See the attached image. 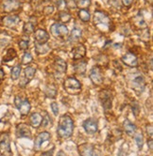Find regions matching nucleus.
<instances>
[{"label": "nucleus", "mask_w": 153, "mask_h": 156, "mask_svg": "<svg viewBox=\"0 0 153 156\" xmlns=\"http://www.w3.org/2000/svg\"><path fill=\"white\" fill-rule=\"evenodd\" d=\"M74 132V121L69 115H63L60 118L57 128V135L60 138L66 139L71 137Z\"/></svg>", "instance_id": "1"}, {"label": "nucleus", "mask_w": 153, "mask_h": 156, "mask_svg": "<svg viewBox=\"0 0 153 156\" xmlns=\"http://www.w3.org/2000/svg\"><path fill=\"white\" fill-rule=\"evenodd\" d=\"M94 25L102 33H108L113 30L111 18L109 17V15L106 12H101V10H96V12H95Z\"/></svg>", "instance_id": "2"}, {"label": "nucleus", "mask_w": 153, "mask_h": 156, "mask_svg": "<svg viewBox=\"0 0 153 156\" xmlns=\"http://www.w3.org/2000/svg\"><path fill=\"white\" fill-rule=\"evenodd\" d=\"M64 90L70 94H78L81 90V84L76 78L70 76L65 79L63 83Z\"/></svg>", "instance_id": "3"}, {"label": "nucleus", "mask_w": 153, "mask_h": 156, "mask_svg": "<svg viewBox=\"0 0 153 156\" xmlns=\"http://www.w3.org/2000/svg\"><path fill=\"white\" fill-rule=\"evenodd\" d=\"M14 104L22 116L28 115L29 111L31 109V105L27 98H22L21 96L17 95L15 96V99H14Z\"/></svg>", "instance_id": "4"}, {"label": "nucleus", "mask_w": 153, "mask_h": 156, "mask_svg": "<svg viewBox=\"0 0 153 156\" xmlns=\"http://www.w3.org/2000/svg\"><path fill=\"white\" fill-rule=\"evenodd\" d=\"M50 31H51L52 36H54L55 38H58V39H64L69 34V30H68L67 27L63 24H60V23L53 24L50 27Z\"/></svg>", "instance_id": "5"}, {"label": "nucleus", "mask_w": 153, "mask_h": 156, "mask_svg": "<svg viewBox=\"0 0 153 156\" xmlns=\"http://www.w3.org/2000/svg\"><path fill=\"white\" fill-rule=\"evenodd\" d=\"M0 153L3 155H12L10 150V140L7 133H3L0 135Z\"/></svg>", "instance_id": "6"}, {"label": "nucleus", "mask_w": 153, "mask_h": 156, "mask_svg": "<svg viewBox=\"0 0 153 156\" xmlns=\"http://www.w3.org/2000/svg\"><path fill=\"white\" fill-rule=\"evenodd\" d=\"M99 100L101 102V105L105 111H109L112 109V104H113V94L110 90H101L99 93Z\"/></svg>", "instance_id": "7"}, {"label": "nucleus", "mask_w": 153, "mask_h": 156, "mask_svg": "<svg viewBox=\"0 0 153 156\" xmlns=\"http://www.w3.org/2000/svg\"><path fill=\"white\" fill-rule=\"evenodd\" d=\"M89 77H90L91 81L93 82V84L95 86L102 85V83L104 81L101 69L98 66H95L91 69V71L89 73Z\"/></svg>", "instance_id": "8"}, {"label": "nucleus", "mask_w": 153, "mask_h": 156, "mask_svg": "<svg viewBox=\"0 0 153 156\" xmlns=\"http://www.w3.org/2000/svg\"><path fill=\"white\" fill-rule=\"evenodd\" d=\"M21 0H4L2 2L3 10L5 12H13L21 8Z\"/></svg>", "instance_id": "9"}, {"label": "nucleus", "mask_w": 153, "mask_h": 156, "mask_svg": "<svg viewBox=\"0 0 153 156\" xmlns=\"http://www.w3.org/2000/svg\"><path fill=\"white\" fill-rule=\"evenodd\" d=\"M35 73H36V68H34V67H27V68L24 70V77L23 79H22L19 83V86L21 87H26L30 80L33 79V77L35 75Z\"/></svg>", "instance_id": "10"}, {"label": "nucleus", "mask_w": 153, "mask_h": 156, "mask_svg": "<svg viewBox=\"0 0 153 156\" xmlns=\"http://www.w3.org/2000/svg\"><path fill=\"white\" fill-rule=\"evenodd\" d=\"M146 81L143 76L137 75L132 79V88L137 94L142 93L146 88Z\"/></svg>", "instance_id": "11"}, {"label": "nucleus", "mask_w": 153, "mask_h": 156, "mask_svg": "<svg viewBox=\"0 0 153 156\" xmlns=\"http://www.w3.org/2000/svg\"><path fill=\"white\" fill-rule=\"evenodd\" d=\"M83 128L87 133H89V135H94V133H95L97 132V128H98L97 121L93 118L87 119L83 122Z\"/></svg>", "instance_id": "12"}, {"label": "nucleus", "mask_w": 153, "mask_h": 156, "mask_svg": "<svg viewBox=\"0 0 153 156\" xmlns=\"http://www.w3.org/2000/svg\"><path fill=\"white\" fill-rule=\"evenodd\" d=\"M121 60L122 62L128 66V67H130V68H133V67H137L138 66V59H137V57L132 52H128L126 53L123 57L121 58Z\"/></svg>", "instance_id": "13"}, {"label": "nucleus", "mask_w": 153, "mask_h": 156, "mask_svg": "<svg viewBox=\"0 0 153 156\" xmlns=\"http://www.w3.org/2000/svg\"><path fill=\"white\" fill-rule=\"evenodd\" d=\"M20 23V17L18 15H7L2 18V24L6 27L13 28Z\"/></svg>", "instance_id": "14"}, {"label": "nucleus", "mask_w": 153, "mask_h": 156, "mask_svg": "<svg viewBox=\"0 0 153 156\" xmlns=\"http://www.w3.org/2000/svg\"><path fill=\"white\" fill-rule=\"evenodd\" d=\"M16 136L18 138H23V137H31V131L29 127L25 123H20L16 126Z\"/></svg>", "instance_id": "15"}, {"label": "nucleus", "mask_w": 153, "mask_h": 156, "mask_svg": "<svg viewBox=\"0 0 153 156\" xmlns=\"http://www.w3.org/2000/svg\"><path fill=\"white\" fill-rule=\"evenodd\" d=\"M51 137V135L48 133V132H42L41 133H39V135L37 136L35 141H34V148L38 151L40 150V148L42 147V145L48 141Z\"/></svg>", "instance_id": "16"}, {"label": "nucleus", "mask_w": 153, "mask_h": 156, "mask_svg": "<svg viewBox=\"0 0 153 156\" xmlns=\"http://www.w3.org/2000/svg\"><path fill=\"white\" fill-rule=\"evenodd\" d=\"M86 55V47L83 44H79L72 49V57L75 60L81 59Z\"/></svg>", "instance_id": "17"}, {"label": "nucleus", "mask_w": 153, "mask_h": 156, "mask_svg": "<svg viewBox=\"0 0 153 156\" xmlns=\"http://www.w3.org/2000/svg\"><path fill=\"white\" fill-rule=\"evenodd\" d=\"M78 151L80 155L83 156H92L94 155V151H95V147L93 146L92 144H88V143H84L81 144L78 147Z\"/></svg>", "instance_id": "18"}, {"label": "nucleus", "mask_w": 153, "mask_h": 156, "mask_svg": "<svg viewBox=\"0 0 153 156\" xmlns=\"http://www.w3.org/2000/svg\"><path fill=\"white\" fill-rule=\"evenodd\" d=\"M34 39L38 43H46L49 40V34L45 29H37L34 32Z\"/></svg>", "instance_id": "19"}, {"label": "nucleus", "mask_w": 153, "mask_h": 156, "mask_svg": "<svg viewBox=\"0 0 153 156\" xmlns=\"http://www.w3.org/2000/svg\"><path fill=\"white\" fill-rule=\"evenodd\" d=\"M54 68L60 73H65L67 71V63L61 58H56L54 60Z\"/></svg>", "instance_id": "20"}, {"label": "nucleus", "mask_w": 153, "mask_h": 156, "mask_svg": "<svg viewBox=\"0 0 153 156\" xmlns=\"http://www.w3.org/2000/svg\"><path fill=\"white\" fill-rule=\"evenodd\" d=\"M42 119H43V117L40 113H33V114H31L30 116V125L37 129L41 126V123H42Z\"/></svg>", "instance_id": "21"}, {"label": "nucleus", "mask_w": 153, "mask_h": 156, "mask_svg": "<svg viewBox=\"0 0 153 156\" xmlns=\"http://www.w3.org/2000/svg\"><path fill=\"white\" fill-rule=\"evenodd\" d=\"M132 21H133V26H134L136 28H138V29H144V28H146V27H147V23H146L145 19L143 18V16H142L141 14L136 15V16L132 19Z\"/></svg>", "instance_id": "22"}, {"label": "nucleus", "mask_w": 153, "mask_h": 156, "mask_svg": "<svg viewBox=\"0 0 153 156\" xmlns=\"http://www.w3.org/2000/svg\"><path fill=\"white\" fill-rule=\"evenodd\" d=\"M86 68H87V62L86 61L80 60L79 62L75 63V65H74V70L78 74L83 75L86 73Z\"/></svg>", "instance_id": "23"}, {"label": "nucleus", "mask_w": 153, "mask_h": 156, "mask_svg": "<svg viewBox=\"0 0 153 156\" xmlns=\"http://www.w3.org/2000/svg\"><path fill=\"white\" fill-rule=\"evenodd\" d=\"M124 130H125V132L128 133L129 136H133L134 133H136V130H137V128H136V126L133 124V123H132L129 119H126L125 121H124Z\"/></svg>", "instance_id": "24"}, {"label": "nucleus", "mask_w": 153, "mask_h": 156, "mask_svg": "<svg viewBox=\"0 0 153 156\" xmlns=\"http://www.w3.org/2000/svg\"><path fill=\"white\" fill-rule=\"evenodd\" d=\"M49 46L48 44L46 43H35V51L38 55H43V54H47L49 51Z\"/></svg>", "instance_id": "25"}, {"label": "nucleus", "mask_w": 153, "mask_h": 156, "mask_svg": "<svg viewBox=\"0 0 153 156\" xmlns=\"http://www.w3.org/2000/svg\"><path fill=\"white\" fill-rule=\"evenodd\" d=\"M17 57V53L13 48H9L7 50L5 55L3 57V62H9V61H12L15 58Z\"/></svg>", "instance_id": "26"}, {"label": "nucleus", "mask_w": 153, "mask_h": 156, "mask_svg": "<svg viewBox=\"0 0 153 156\" xmlns=\"http://www.w3.org/2000/svg\"><path fill=\"white\" fill-rule=\"evenodd\" d=\"M78 15H79V18L82 22H84V23H86V22H89L90 18H91V14L89 12V10L86 9H80L79 10V12H78Z\"/></svg>", "instance_id": "27"}, {"label": "nucleus", "mask_w": 153, "mask_h": 156, "mask_svg": "<svg viewBox=\"0 0 153 156\" xmlns=\"http://www.w3.org/2000/svg\"><path fill=\"white\" fill-rule=\"evenodd\" d=\"M57 88L54 85H48L46 88V95L47 98L54 99L57 96Z\"/></svg>", "instance_id": "28"}, {"label": "nucleus", "mask_w": 153, "mask_h": 156, "mask_svg": "<svg viewBox=\"0 0 153 156\" xmlns=\"http://www.w3.org/2000/svg\"><path fill=\"white\" fill-rule=\"evenodd\" d=\"M81 36H82V31H81V29L76 27L71 32L70 41H79L81 38Z\"/></svg>", "instance_id": "29"}, {"label": "nucleus", "mask_w": 153, "mask_h": 156, "mask_svg": "<svg viewBox=\"0 0 153 156\" xmlns=\"http://www.w3.org/2000/svg\"><path fill=\"white\" fill-rule=\"evenodd\" d=\"M23 30H24L25 34L29 35V34H31V33H33L35 31V26H34V24H32L31 22H28V23L24 24Z\"/></svg>", "instance_id": "30"}, {"label": "nucleus", "mask_w": 153, "mask_h": 156, "mask_svg": "<svg viewBox=\"0 0 153 156\" xmlns=\"http://www.w3.org/2000/svg\"><path fill=\"white\" fill-rule=\"evenodd\" d=\"M20 73H21V66L15 65L12 69V72H10V77H12L13 80H17L20 76Z\"/></svg>", "instance_id": "31"}, {"label": "nucleus", "mask_w": 153, "mask_h": 156, "mask_svg": "<svg viewBox=\"0 0 153 156\" xmlns=\"http://www.w3.org/2000/svg\"><path fill=\"white\" fill-rule=\"evenodd\" d=\"M33 61V58H32V55L29 52H26L22 58V65H28Z\"/></svg>", "instance_id": "32"}, {"label": "nucleus", "mask_w": 153, "mask_h": 156, "mask_svg": "<svg viewBox=\"0 0 153 156\" xmlns=\"http://www.w3.org/2000/svg\"><path fill=\"white\" fill-rule=\"evenodd\" d=\"M52 120H51V118L49 117L48 114H45V117H43V119H42V123H41V126H43V128H47V127H49L50 125H52Z\"/></svg>", "instance_id": "33"}, {"label": "nucleus", "mask_w": 153, "mask_h": 156, "mask_svg": "<svg viewBox=\"0 0 153 156\" xmlns=\"http://www.w3.org/2000/svg\"><path fill=\"white\" fill-rule=\"evenodd\" d=\"M134 139H135V142L137 144V147L139 149L143 148V145H144V137H143V135H142V133H134Z\"/></svg>", "instance_id": "34"}, {"label": "nucleus", "mask_w": 153, "mask_h": 156, "mask_svg": "<svg viewBox=\"0 0 153 156\" xmlns=\"http://www.w3.org/2000/svg\"><path fill=\"white\" fill-rule=\"evenodd\" d=\"M91 0H80V1L76 2V5L80 9H88L91 6Z\"/></svg>", "instance_id": "35"}, {"label": "nucleus", "mask_w": 153, "mask_h": 156, "mask_svg": "<svg viewBox=\"0 0 153 156\" xmlns=\"http://www.w3.org/2000/svg\"><path fill=\"white\" fill-rule=\"evenodd\" d=\"M59 18L60 20L62 22V23H67L71 20V15L68 12H61L59 14Z\"/></svg>", "instance_id": "36"}, {"label": "nucleus", "mask_w": 153, "mask_h": 156, "mask_svg": "<svg viewBox=\"0 0 153 156\" xmlns=\"http://www.w3.org/2000/svg\"><path fill=\"white\" fill-rule=\"evenodd\" d=\"M132 113L135 117L139 116L140 114V105L136 101H133L132 103Z\"/></svg>", "instance_id": "37"}, {"label": "nucleus", "mask_w": 153, "mask_h": 156, "mask_svg": "<svg viewBox=\"0 0 153 156\" xmlns=\"http://www.w3.org/2000/svg\"><path fill=\"white\" fill-rule=\"evenodd\" d=\"M18 45H19V48L21 50H28V46H29V44H28V40H21L18 43Z\"/></svg>", "instance_id": "38"}, {"label": "nucleus", "mask_w": 153, "mask_h": 156, "mask_svg": "<svg viewBox=\"0 0 153 156\" xmlns=\"http://www.w3.org/2000/svg\"><path fill=\"white\" fill-rule=\"evenodd\" d=\"M43 13H45L46 15H50L54 12V6L52 5H48V6H46L45 8H43Z\"/></svg>", "instance_id": "39"}, {"label": "nucleus", "mask_w": 153, "mask_h": 156, "mask_svg": "<svg viewBox=\"0 0 153 156\" xmlns=\"http://www.w3.org/2000/svg\"><path fill=\"white\" fill-rule=\"evenodd\" d=\"M55 2V5L58 7L59 9H63L66 8V5H65V0H54Z\"/></svg>", "instance_id": "40"}, {"label": "nucleus", "mask_w": 153, "mask_h": 156, "mask_svg": "<svg viewBox=\"0 0 153 156\" xmlns=\"http://www.w3.org/2000/svg\"><path fill=\"white\" fill-rule=\"evenodd\" d=\"M51 109L53 111V114L55 116H58V114H59V106H58L57 103L54 102V103L51 104Z\"/></svg>", "instance_id": "41"}, {"label": "nucleus", "mask_w": 153, "mask_h": 156, "mask_svg": "<svg viewBox=\"0 0 153 156\" xmlns=\"http://www.w3.org/2000/svg\"><path fill=\"white\" fill-rule=\"evenodd\" d=\"M132 2H133V0H122L123 5L126 6V7H129L130 5L132 4Z\"/></svg>", "instance_id": "42"}, {"label": "nucleus", "mask_w": 153, "mask_h": 156, "mask_svg": "<svg viewBox=\"0 0 153 156\" xmlns=\"http://www.w3.org/2000/svg\"><path fill=\"white\" fill-rule=\"evenodd\" d=\"M4 78H5V73H4L3 69L0 67V83L4 80Z\"/></svg>", "instance_id": "43"}, {"label": "nucleus", "mask_w": 153, "mask_h": 156, "mask_svg": "<svg viewBox=\"0 0 153 156\" xmlns=\"http://www.w3.org/2000/svg\"><path fill=\"white\" fill-rule=\"evenodd\" d=\"M147 135L149 136V137H152V126L151 125H147Z\"/></svg>", "instance_id": "44"}, {"label": "nucleus", "mask_w": 153, "mask_h": 156, "mask_svg": "<svg viewBox=\"0 0 153 156\" xmlns=\"http://www.w3.org/2000/svg\"><path fill=\"white\" fill-rule=\"evenodd\" d=\"M147 145H148L149 150L152 151V149H153V141H152V137H149V139L147 140Z\"/></svg>", "instance_id": "45"}, {"label": "nucleus", "mask_w": 153, "mask_h": 156, "mask_svg": "<svg viewBox=\"0 0 153 156\" xmlns=\"http://www.w3.org/2000/svg\"><path fill=\"white\" fill-rule=\"evenodd\" d=\"M53 151H54V149H52L51 151H46V152H43L42 154H43V155H52V154H53Z\"/></svg>", "instance_id": "46"}, {"label": "nucleus", "mask_w": 153, "mask_h": 156, "mask_svg": "<svg viewBox=\"0 0 153 156\" xmlns=\"http://www.w3.org/2000/svg\"><path fill=\"white\" fill-rule=\"evenodd\" d=\"M74 1H75V2H78V1H80V0H74Z\"/></svg>", "instance_id": "47"}, {"label": "nucleus", "mask_w": 153, "mask_h": 156, "mask_svg": "<svg viewBox=\"0 0 153 156\" xmlns=\"http://www.w3.org/2000/svg\"><path fill=\"white\" fill-rule=\"evenodd\" d=\"M149 1H151V0H149Z\"/></svg>", "instance_id": "48"}]
</instances>
